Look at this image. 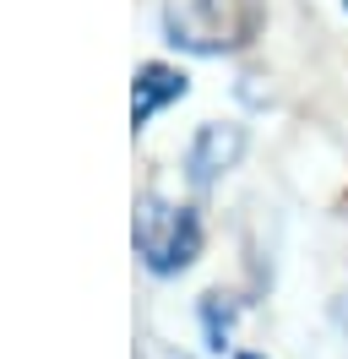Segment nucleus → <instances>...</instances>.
I'll return each instance as SVG.
<instances>
[{"label":"nucleus","instance_id":"1","mask_svg":"<svg viewBox=\"0 0 348 359\" xmlns=\"http://www.w3.org/2000/svg\"><path fill=\"white\" fill-rule=\"evenodd\" d=\"M163 27H169V44L196 55L245 49L261 27V0H169Z\"/></svg>","mask_w":348,"mask_h":359},{"label":"nucleus","instance_id":"2","mask_svg":"<svg viewBox=\"0 0 348 359\" xmlns=\"http://www.w3.org/2000/svg\"><path fill=\"white\" fill-rule=\"evenodd\" d=\"M130 240H136V256L147 262V272L169 278V272H185L196 262L201 224H196L191 207H174V202H163V196H142V202H136Z\"/></svg>","mask_w":348,"mask_h":359},{"label":"nucleus","instance_id":"3","mask_svg":"<svg viewBox=\"0 0 348 359\" xmlns=\"http://www.w3.org/2000/svg\"><path fill=\"white\" fill-rule=\"evenodd\" d=\"M245 153V131L239 126H201L191 142V153H185V169H191V185H213L218 175H229Z\"/></svg>","mask_w":348,"mask_h":359},{"label":"nucleus","instance_id":"4","mask_svg":"<svg viewBox=\"0 0 348 359\" xmlns=\"http://www.w3.org/2000/svg\"><path fill=\"white\" fill-rule=\"evenodd\" d=\"M174 98H185V76L169 66H142L136 71V93H130V126H147L152 114L174 104Z\"/></svg>","mask_w":348,"mask_h":359},{"label":"nucleus","instance_id":"5","mask_svg":"<svg viewBox=\"0 0 348 359\" xmlns=\"http://www.w3.org/2000/svg\"><path fill=\"white\" fill-rule=\"evenodd\" d=\"M207 337H213V348H223V337H229V305L218 311V294L207 299Z\"/></svg>","mask_w":348,"mask_h":359},{"label":"nucleus","instance_id":"6","mask_svg":"<svg viewBox=\"0 0 348 359\" xmlns=\"http://www.w3.org/2000/svg\"><path fill=\"white\" fill-rule=\"evenodd\" d=\"M239 359H256V354H239Z\"/></svg>","mask_w":348,"mask_h":359}]
</instances>
